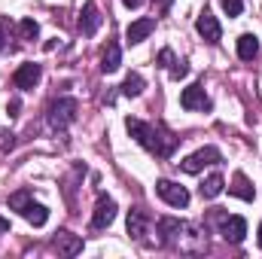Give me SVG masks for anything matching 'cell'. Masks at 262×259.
I'll list each match as a JSON object with an SVG mask.
<instances>
[{
	"label": "cell",
	"instance_id": "6da1fadb",
	"mask_svg": "<svg viewBox=\"0 0 262 259\" xmlns=\"http://www.w3.org/2000/svg\"><path fill=\"white\" fill-rule=\"evenodd\" d=\"M125 128H128V134L143 146V149H149V153L159 156V159H168V156L177 149V137L165 128V125H146V122L128 116V119H125Z\"/></svg>",
	"mask_w": 262,
	"mask_h": 259
},
{
	"label": "cell",
	"instance_id": "7a4b0ae2",
	"mask_svg": "<svg viewBox=\"0 0 262 259\" xmlns=\"http://www.w3.org/2000/svg\"><path fill=\"white\" fill-rule=\"evenodd\" d=\"M76 110H79V104L73 101V98H58V101H52L49 104V125L55 131H64L73 119H76Z\"/></svg>",
	"mask_w": 262,
	"mask_h": 259
},
{
	"label": "cell",
	"instance_id": "3957f363",
	"mask_svg": "<svg viewBox=\"0 0 262 259\" xmlns=\"http://www.w3.org/2000/svg\"><path fill=\"white\" fill-rule=\"evenodd\" d=\"M220 162H223V153H220L216 146H201L198 153L186 156V159L180 162V171H186V174H198L204 165H220Z\"/></svg>",
	"mask_w": 262,
	"mask_h": 259
},
{
	"label": "cell",
	"instance_id": "277c9868",
	"mask_svg": "<svg viewBox=\"0 0 262 259\" xmlns=\"http://www.w3.org/2000/svg\"><path fill=\"white\" fill-rule=\"evenodd\" d=\"M156 192L162 195L171 207H186V204H189L186 186H180V183H174V180H159V183H156Z\"/></svg>",
	"mask_w": 262,
	"mask_h": 259
},
{
	"label": "cell",
	"instance_id": "5b68a950",
	"mask_svg": "<svg viewBox=\"0 0 262 259\" xmlns=\"http://www.w3.org/2000/svg\"><path fill=\"white\" fill-rule=\"evenodd\" d=\"M113 220H116V201L101 195L98 204H95V213H92V229H107Z\"/></svg>",
	"mask_w": 262,
	"mask_h": 259
},
{
	"label": "cell",
	"instance_id": "8992f818",
	"mask_svg": "<svg viewBox=\"0 0 262 259\" xmlns=\"http://www.w3.org/2000/svg\"><path fill=\"white\" fill-rule=\"evenodd\" d=\"M180 107H183V110H210V98L204 95V89L195 82V85L183 89V95H180Z\"/></svg>",
	"mask_w": 262,
	"mask_h": 259
},
{
	"label": "cell",
	"instance_id": "52a82bcc",
	"mask_svg": "<svg viewBox=\"0 0 262 259\" xmlns=\"http://www.w3.org/2000/svg\"><path fill=\"white\" fill-rule=\"evenodd\" d=\"M40 76H43V70L40 64H21L15 73H12V82H15V89H21V92H28V89H34L37 82H40Z\"/></svg>",
	"mask_w": 262,
	"mask_h": 259
},
{
	"label": "cell",
	"instance_id": "ba28073f",
	"mask_svg": "<svg viewBox=\"0 0 262 259\" xmlns=\"http://www.w3.org/2000/svg\"><path fill=\"white\" fill-rule=\"evenodd\" d=\"M98 28H101V9H98L95 0H89V3L82 6V15H79V34L92 37Z\"/></svg>",
	"mask_w": 262,
	"mask_h": 259
},
{
	"label": "cell",
	"instance_id": "9c48e42d",
	"mask_svg": "<svg viewBox=\"0 0 262 259\" xmlns=\"http://www.w3.org/2000/svg\"><path fill=\"white\" fill-rule=\"evenodd\" d=\"M247 235V220L244 217H223V238L232 244H241Z\"/></svg>",
	"mask_w": 262,
	"mask_h": 259
},
{
	"label": "cell",
	"instance_id": "30bf717a",
	"mask_svg": "<svg viewBox=\"0 0 262 259\" xmlns=\"http://www.w3.org/2000/svg\"><path fill=\"white\" fill-rule=\"evenodd\" d=\"M195 28H198V34H201V37H204L207 43H216V40L223 37V28H220V21H216V18H213V15L207 12V9H204V12L198 15Z\"/></svg>",
	"mask_w": 262,
	"mask_h": 259
},
{
	"label": "cell",
	"instance_id": "8fae6325",
	"mask_svg": "<svg viewBox=\"0 0 262 259\" xmlns=\"http://www.w3.org/2000/svg\"><path fill=\"white\" fill-rule=\"evenodd\" d=\"M152 31H156V18H137L125 28V37H128V43H143Z\"/></svg>",
	"mask_w": 262,
	"mask_h": 259
},
{
	"label": "cell",
	"instance_id": "7c38bea8",
	"mask_svg": "<svg viewBox=\"0 0 262 259\" xmlns=\"http://www.w3.org/2000/svg\"><path fill=\"white\" fill-rule=\"evenodd\" d=\"M55 250H58V256H76L82 250V238L79 235H70V232H61L55 238Z\"/></svg>",
	"mask_w": 262,
	"mask_h": 259
},
{
	"label": "cell",
	"instance_id": "4fadbf2b",
	"mask_svg": "<svg viewBox=\"0 0 262 259\" xmlns=\"http://www.w3.org/2000/svg\"><path fill=\"white\" fill-rule=\"evenodd\" d=\"M146 226H149V217H146V210H128V235L134 241H140L143 235H146Z\"/></svg>",
	"mask_w": 262,
	"mask_h": 259
},
{
	"label": "cell",
	"instance_id": "5bb4252c",
	"mask_svg": "<svg viewBox=\"0 0 262 259\" xmlns=\"http://www.w3.org/2000/svg\"><path fill=\"white\" fill-rule=\"evenodd\" d=\"M180 229H183L180 220H174V217H162V220H159V235H162L159 241H162V244H174V238L180 235Z\"/></svg>",
	"mask_w": 262,
	"mask_h": 259
},
{
	"label": "cell",
	"instance_id": "9a60e30c",
	"mask_svg": "<svg viewBox=\"0 0 262 259\" xmlns=\"http://www.w3.org/2000/svg\"><path fill=\"white\" fill-rule=\"evenodd\" d=\"M122 64V49H119V43H107V49H104V55H101V70L104 73H113V70H119Z\"/></svg>",
	"mask_w": 262,
	"mask_h": 259
},
{
	"label": "cell",
	"instance_id": "2e32d148",
	"mask_svg": "<svg viewBox=\"0 0 262 259\" xmlns=\"http://www.w3.org/2000/svg\"><path fill=\"white\" fill-rule=\"evenodd\" d=\"M238 55H241V61H253L259 55V40L253 34H241L238 37Z\"/></svg>",
	"mask_w": 262,
	"mask_h": 259
},
{
	"label": "cell",
	"instance_id": "e0dca14e",
	"mask_svg": "<svg viewBox=\"0 0 262 259\" xmlns=\"http://www.w3.org/2000/svg\"><path fill=\"white\" fill-rule=\"evenodd\" d=\"M229 192L238 195V198H244V201H253V198H256V192H253V183H250L244 174H235V180H232Z\"/></svg>",
	"mask_w": 262,
	"mask_h": 259
},
{
	"label": "cell",
	"instance_id": "ac0fdd59",
	"mask_svg": "<svg viewBox=\"0 0 262 259\" xmlns=\"http://www.w3.org/2000/svg\"><path fill=\"white\" fill-rule=\"evenodd\" d=\"M21 217H25L31 226H46V220H49V210H46L43 204H34V201H31V204L21 210Z\"/></svg>",
	"mask_w": 262,
	"mask_h": 259
},
{
	"label": "cell",
	"instance_id": "d6986e66",
	"mask_svg": "<svg viewBox=\"0 0 262 259\" xmlns=\"http://www.w3.org/2000/svg\"><path fill=\"white\" fill-rule=\"evenodd\" d=\"M220 192H223V177L220 174H213L201 183V198H216Z\"/></svg>",
	"mask_w": 262,
	"mask_h": 259
},
{
	"label": "cell",
	"instance_id": "ffe728a7",
	"mask_svg": "<svg viewBox=\"0 0 262 259\" xmlns=\"http://www.w3.org/2000/svg\"><path fill=\"white\" fill-rule=\"evenodd\" d=\"M122 92H125L128 98H137V95L143 92V76H140V73H128L125 82H122Z\"/></svg>",
	"mask_w": 262,
	"mask_h": 259
},
{
	"label": "cell",
	"instance_id": "44dd1931",
	"mask_svg": "<svg viewBox=\"0 0 262 259\" xmlns=\"http://www.w3.org/2000/svg\"><path fill=\"white\" fill-rule=\"evenodd\" d=\"M37 34H40V25L34 18H21L18 21V37L21 40H37Z\"/></svg>",
	"mask_w": 262,
	"mask_h": 259
},
{
	"label": "cell",
	"instance_id": "7402d4cb",
	"mask_svg": "<svg viewBox=\"0 0 262 259\" xmlns=\"http://www.w3.org/2000/svg\"><path fill=\"white\" fill-rule=\"evenodd\" d=\"M28 204H31V192H28V189H18V192L9 195V207H12V210H18V213H21Z\"/></svg>",
	"mask_w": 262,
	"mask_h": 259
},
{
	"label": "cell",
	"instance_id": "603a6c76",
	"mask_svg": "<svg viewBox=\"0 0 262 259\" xmlns=\"http://www.w3.org/2000/svg\"><path fill=\"white\" fill-rule=\"evenodd\" d=\"M220 6H223L229 15H241V9H244V3H241V0H220Z\"/></svg>",
	"mask_w": 262,
	"mask_h": 259
},
{
	"label": "cell",
	"instance_id": "cb8c5ba5",
	"mask_svg": "<svg viewBox=\"0 0 262 259\" xmlns=\"http://www.w3.org/2000/svg\"><path fill=\"white\" fill-rule=\"evenodd\" d=\"M186 73H189V64L186 61H174L171 64V79H183Z\"/></svg>",
	"mask_w": 262,
	"mask_h": 259
},
{
	"label": "cell",
	"instance_id": "d4e9b609",
	"mask_svg": "<svg viewBox=\"0 0 262 259\" xmlns=\"http://www.w3.org/2000/svg\"><path fill=\"white\" fill-rule=\"evenodd\" d=\"M159 64L171 67V64H174V52H171V49H162V52H159Z\"/></svg>",
	"mask_w": 262,
	"mask_h": 259
},
{
	"label": "cell",
	"instance_id": "484cf974",
	"mask_svg": "<svg viewBox=\"0 0 262 259\" xmlns=\"http://www.w3.org/2000/svg\"><path fill=\"white\" fill-rule=\"evenodd\" d=\"M152 3H156V6H159V9H168V6H171V3H174V0H152Z\"/></svg>",
	"mask_w": 262,
	"mask_h": 259
},
{
	"label": "cell",
	"instance_id": "4316f807",
	"mask_svg": "<svg viewBox=\"0 0 262 259\" xmlns=\"http://www.w3.org/2000/svg\"><path fill=\"white\" fill-rule=\"evenodd\" d=\"M3 46H6V28L0 25V52H3Z\"/></svg>",
	"mask_w": 262,
	"mask_h": 259
},
{
	"label": "cell",
	"instance_id": "83f0119b",
	"mask_svg": "<svg viewBox=\"0 0 262 259\" xmlns=\"http://www.w3.org/2000/svg\"><path fill=\"white\" fill-rule=\"evenodd\" d=\"M6 229H9V223H6V220H0V232H6Z\"/></svg>",
	"mask_w": 262,
	"mask_h": 259
},
{
	"label": "cell",
	"instance_id": "f1b7e54d",
	"mask_svg": "<svg viewBox=\"0 0 262 259\" xmlns=\"http://www.w3.org/2000/svg\"><path fill=\"white\" fill-rule=\"evenodd\" d=\"M122 3H125V6H137V3H140V0H122Z\"/></svg>",
	"mask_w": 262,
	"mask_h": 259
},
{
	"label": "cell",
	"instance_id": "f546056e",
	"mask_svg": "<svg viewBox=\"0 0 262 259\" xmlns=\"http://www.w3.org/2000/svg\"><path fill=\"white\" fill-rule=\"evenodd\" d=\"M256 241H259V247H262V223H259V238H256Z\"/></svg>",
	"mask_w": 262,
	"mask_h": 259
}]
</instances>
